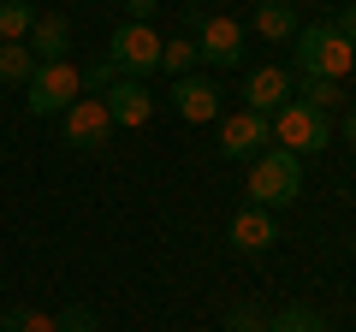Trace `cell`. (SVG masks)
I'll return each mask as SVG.
<instances>
[{"mask_svg": "<svg viewBox=\"0 0 356 332\" xmlns=\"http://www.w3.org/2000/svg\"><path fill=\"white\" fill-rule=\"evenodd\" d=\"M83 95V72H77L72 60H48V65H36V77L24 83V107L36 119H60L65 107Z\"/></svg>", "mask_w": 356, "mask_h": 332, "instance_id": "cell-3", "label": "cell"}, {"mask_svg": "<svg viewBox=\"0 0 356 332\" xmlns=\"http://www.w3.org/2000/svg\"><path fill=\"white\" fill-rule=\"evenodd\" d=\"M261 332H327V326H321L315 308H285V315H273Z\"/></svg>", "mask_w": 356, "mask_h": 332, "instance_id": "cell-21", "label": "cell"}, {"mask_svg": "<svg viewBox=\"0 0 356 332\" xmlns=\"http://www.w3.org/2000/svg\"><path fill=\"white\" fill-rule=\"evenodd\" d=\"M172 113L191 119V125H208V119H220V83H208V77H178L172 83Z\"/></svg>", "mask_w": 356, "mask_h": 332, "instance_id": "cell-12", "label": "cell"}, {"mask_svg": "<svg viewBox=\"0 0 356 332\" xmlns=\"http://www.w3.org/2000/svg\"><path fill=\"white\" fill-rule=\"evenodd\" d=\"M226 332H261V315H255V308H232Z\"/></svg>", "mask_w": 356, "mask_h": 332, "instance_id": "cell-23", "label": "cell"}, {"mask_svg": "<svg viewBox=\"0 0 356 332\" xmlns=\"http://www.w3.org/2000/svg\"><path fill=\"white\" fill-rule=\"evenodd\" d=\"M261 149H273V119L267 113H232V119H220V154L226 160H255Z\"/></svg>", "mask_w": 356, "mask_h": 332, "instance_id": "cell-7", "label": "cell"}, {"mask_svg": "<svg viewBox=\"0 0 356 332\" xmlns=\"http://www.w3.org/2000/svg\"><path fill=\"white\" fill-rule=\"evenodd\" d=\"M196 65H202V53H196V36H172V42H161V72L191 77Z\"/></svg>", "mask_w": 356, "mask_h": 332, "instance_id": "cell-16", "label": "cell"}, {"mask_svg": "<svg viewBox=\"0 0 356 332\" xmlns=\"http://www.w3.org/2000/svg\"><path fill=\"white\" fill-rule=\"evenodd\" d=\"M36 77V53L24 42H0V83H30Z\"/></svg>", "mask_w": 356, "mask_h": 332, "instance_id": "cell-17", "label": "cell"}, {"mask_svg": "<svg viewBox=\"0 0 356 332\" xmlns=\"http://www.w3.org/2000/svg\"><path fill=\"white\" fill-rule=\"evenodd\" d=\"M332 30H339V36L350 42V48H356V0H350V6H344V18H339V24H332Z\"/></svg>", "mask_w": 356, "mask_h": 332, "instance_id": "cell-25", "label": "cell"}, {"mask_svg": "<svg viewBox=\"0 0 356 332\" xmlns=\"http://www.w3.org/2000/svg\"><path fill=\"white\" fill-rule=\"evenodd\" d=\"M226 238H232V249H243V256H261V249H273L280 243V219L267 214V208H238L232 214V226H226Z\"/></svg>", "mask_w": 356, "mask_h": 332, "instance_id": "cell-11", "label": "cell"}, {"mask_svg": "<svg viewBox=\"0 0 356 332\" xmlns=\"http://www.w3.org/2000/svg\"><path fill=\"white\" fill-rule=\"evenodd\" d=\"M24 48L36 53V65H48V60H65V48H72V24H65L60 13H36V24H30Z\"/></svg>", "mask_w": 356, "mask_h": 332, "instance_id": "cell-13", "label": "cell"}, {"mask_svg": "<svg viewBox=\"0 0 356 332\" xmlns=\"http://www.w3.org/2000/svg\"><path fill=\"white\" fill-rule=\"evenodd\" d=\"M77 72H83V95H95V101H102V95H107V90L119 83V77H125V72H119L113 60H107V53H102L95 65H77Z\"/></svg>", "mask_w": 356, "mask_h": 332, "instance_id": "cell-19", "label": "cell"}, {"mask_svg": "<svg viewBox=\"0 0 356 332\" xmlns=\"http://www.w3.org/2000/svg\"><path fill=\"white\" fill-rule=\"evenodd\" d=\"M107 101V119H113V131H137V125H149V113H154V90L143 83V77H119L113 90L102 95Z\"/></svg>", "mask_w": 356, "mask_h": 332, "instance_id": "cell-8", "label": "cell"}, {"mask_svg": "<svg viewBox=\"0 0 356 332\" xmlns=\"http://www.w3.org/2000/svg\"><path fill=\"white\" fill-rule=\"evenodd\" d=\"M332 142V119L327 113H315V107H303V101H285L280 113H273V149H285V154H321Z\"/></svg>", "mask_w": 356, "mask_h": 332, "instance_id": "cell-4", "label": "cell"}, {"mask_svg": "<svg viewBox=\"0 0 356 332\" xmlns=\"http://www.w3.org/2000/svg\"><path fill=\"white\" fill-rule=\"evenodd\" d=\"M344 142L356 149V113H344Z\"/></svg>", "mask_w": 356, "mask_h": 332, "instance_id": "cell-26", "label": "cell"}, {"mask_svg": "<svg viewBox=\"0 0 356 332\" xmlns=\"http://www.w3.org/2000/svg\"><path fill=\"white\" fill-rule=\"evenodd\" d=\"M107 60L119 65L125 77H149L154 65H161V36H154V24H119L113 42H107Z\"/></svg>", "mask_w": 356, "mask_h": 332, "instance_id": "cell-6", "label": "cell"}, {"mask_svg": "<svg viewBox=\"0 0 356 332\" xmlns=\"http://www.w3.org/2000/svg\"><path fill=\"white\" fill-rule=\"evenodd\" d=\"M0 332H60V326H54V315H42V308H6V315H0Z\"/></svg>", "mask_w": 356, "mask_h": 332, "instance_id": "cell-20", "label": "cell"}, {"mask_svg": "<svg viewBox=\"0 0 356 332\" xmlns=\"http://www.w3.org/2000/svg\"><path fill=\"white\" fill-rule=\"evenodd\" d=\"M291 101H303V107H315V113H327V119H332V107L344 101V90L332 83V77H297Z\"/></svg>", "mask_w": 356, "mask_h": 332, "instance_id": "cell-15", "label": "cell"}, {"mask_svg": "<svg viewBox=\"0 0 356 332\" xmlns=\"http://www.w3.org/2000/svg\"><path fill=\"white\" fill-rule=\"evenodd\" d=\"M54 326H60V332H95V308L72 303V308H60V315H54Z\"/></svg>", "mask_w": 356, "mask_h": 332, "instance_id": "cell-22", "label": "cell"}, {"mask_svg": "<svg viewBox=\"0 0 356 332\" xmlns=\"http://www.w3.org/2000/svg\"><path fill=\"white\" fill-rule=\"evenodd\" d=\"M154 6H161V0H125V13H131V24H149V18H154Z\"/></svg>", "mask_w": 356, "mask_h": 332, "instance_id": "cell-24", "label": "cell"}, {"mask_svg": "<svg viewBox=\"0 0 356 332\" xmlns=\"http://www.w3.org/2000/svg\"><path fill=\"white\" fill-rule=\"evenodd\" d=\"M303 196V160L285 149H261L250 160V202L255 208H285Z\"/></svg>", "mask_w": 356, "mask_h": 332, "instance_id": "cell-2", "label": "cell"}, {"mask_svg": "<svg viewBox=\"0 0 356 332\" xmlns=\"http://www.w3.org/2000/svg\"><path fill=\"white\" fill-rule=\"evenodd\" d=\"M255 30H261L267 42H291V36H297L291 0H261V6H255Z\"/></svg>", "mask_w": 356, "mask_h": 332, "instance_id": "cell-14", "label": "cell"}, {"mask_svg": "<svg viewBox=\"0 0 356 332\" xmlns=\"http://www.w3.org/2000/svg\"><path fill=\"white\" fill-rule=\"evenodd\" d=\"M291 42H297V77H332V83H344V72H356V48L332 24H309Z\"/></svg>", "mask_w": 356, "mask_h": 332, "instance_id": "cell-1", "label": "cell"}, {"mask_svg": "<svg viewBox=\"0 0 356 332\" xmlns=\"http://www.w3.org/2000/svg\"><path fill=\"white\" fill-rule=\"evenodd\" d=\"M107 137H113V119H107V101H95V95H77L60 113V142L65 149L95 154V149H107Z\"/></svg>", "mask_w": 356, "mask_h": 332, "instance_id": "cell-5", "label": "cell"}, {"mask_svg": "<svg viewBox=\"0 0 356 332\" xmlns=\"http://www.w3.org/2000/svg\"><path fill=\"white\" fill-rule=\"evenodd\" d=\"M196 53L208 65H238L243 60V24L238 18H202L196 24Z\"/></svg>", "mask_w": 356, "mask_h": 332, "instance_id": "cell-10", "label": "cell"}, {"mask_svg": "<svg viewBox=\"0 0 356 332\" xmlns=\"http://www.w3.org/2000/svg\"><path fill=\"white\" fill-rule=\"evenodd\" d=\"M36 24V6L30 0H0V42H24Z\"/></svg>", "mask_w": 356, "mask_h": 332, "instance_id": "cell-18", "label": "cell"}, {"mask_svg": "<svg viewBox=\"0 0 356 332\" xmlns=\"http://www.w3.org/2000/svg\"><path fill=\"white\" fill-rule=\"evenodd\" d=\"M291 90H297V77L285 72V65H255L250 72V83H243V107H250V113H280L285 101H291Z\"/></svg>", "mask_w": 356, "mask_h": 332, "instance_id": "cell-9", "label": "cell"}]
</instances>
